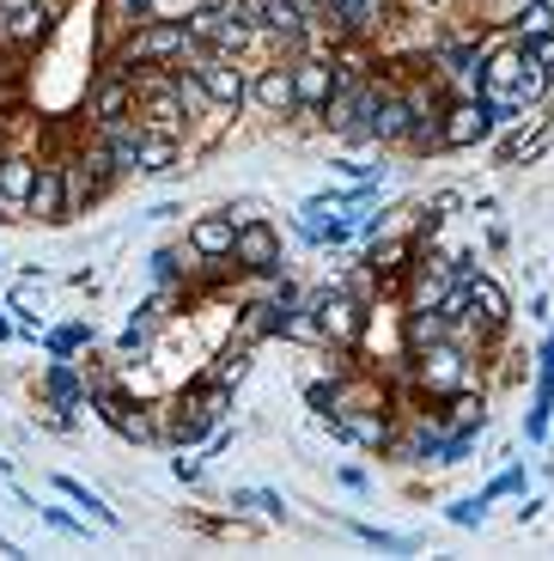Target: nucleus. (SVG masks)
I'll list each match as a JSON object with an SVG mask.
<instances>
[{
	"label": "nucleus",
	"instance_id": "nucleus-17",
	"mask_svg": "<svg viewBox=\"0 0 554 561\" xmlns=\"http://www.w3.org/2000/svg\"><path fill=\"white\" fill-rule=\"evenodd\" d=\"M97 140H104V153H111V165L123 171V178H140V116H116V123H104Z\"/></svg>",
	"mask_w": 554,
	"mask_h": 561
},
{
	"label": "nucleus",
	"instance_id": "nucleus-24",
	"mask_svg": "<svg viewBox=\"0 0 554 561\" xmlns=\"http://www.w3.org/2000/svg\"><path fill=\"white\" fill-rule=\"evenodd\" d=\"M49 482H56V494H68V501H80L85 513H92V519H97V525H111V531H116V525H123V519H116V513H111V506H104V501H97L92 489H85V482H73V477H49Z\"/></svg>",
	"mask_w": 554,
	"mask_h": 561
},
{
	"label": "nucleus",
	"instance_id": "nucleus-20",
	"mask_svg": "<svg viewBox=\"0 0 554 561\" xmlns=\"http://www.w3.org/2000/svg\"><path fill=\"white\" fill-rule=\"evenodd\" d=\"M445 434H482L487 427V397L482 391H458V397H445V421H439Z\"/></svg>",
	"mask_w": 554,
	"mask_h": 561
},
{
	"label": "nucleus",
	"instance_id": "nucleus-2",
	"mask_svg": "<svg viewBox=\"0 0 554 561\" xmlns=\"http://www.w3.org/2000/svg\"><path fill=\"white\" fill-rule=\"evenodd\" d=\"M189 49H195L189 25H177V19H147V25H135V31H128V43L116 49V61H111V68L135 80L140 68H177V61L189 56Z\"/></svg>",
	"mask_w": 554,
	"mask_h": 561
},
{
	"label": "nucleus",
	"instance_id": "nucleus-29",
	"mask_svg": "<svg viewBox=\"0 0 554 561\" xmlns=\"http://www.w3.org/2000/svg\"><path fill=\"white\" fill-rule=\"evenodd\" d=\"M524 49H530V61L554 80V31H549V37H536V43H524Z\"/></svg>",
	"mask_w": 554,
	"mask_h": 561
},
{
	"label": "nucleus",
	"instance_id": "nucleus-12",
	"mask_svg": "<svg viewBox=\"0 0 554 561\" xmlns=\"http://www.w3.org/2000/svg\"><path fill=\"white\" fill-rule=\"evenodd\" d=\"M232 239H238V220L226 208L220 214H195V220H189V251L201 256L208 268L232 263Z\"/></svg>",
	"mask_w": 554,
	"mask_h": 561
},
{
	"label": "nucleus",
	"instance_id": "nucleus-16",
	"mask_svg": "<svg viewBox=\"0 0 554 561\" xmlns=\"http://www.w3.org/2000/svg\"><path fill=\"white\" fill-rule=\"evenodd\" d=\"M31 183H37V159H31V153H7V159H0V202H7L0 220H25Z\"/></svg>",
	"mask_w": 554,
	"mask_h": 561
},
{
	"label": "nucleus",
	"instance_id": "nucleus-1",
	"mask_svg": "<svg viewBox=\"0 0 554 561\" xmlns=\"http://www.w3.org/2000/svg\"><path fill=\"white\" fill-rule=\"evenodd\" d=\"M408 379H415L420 397H458L475 385V354L463 348V342H427V348H408Z\"/></svg>",
	"mask_w": 554,
	"mask_h": 561
},
{
	"label": "nucleus",
	"instance_id": "nucleus-4",
	"mask_svg": "<svg viewBox=\"0 0 554 561\" xmlns=\"http://www.w3.org/2000/svg\"><path fill=\"white\" fill-rule=\"evenodd\" d=\"M487 135H494V111H487L482 99H451L439 111V147L445 153H470Z\"/></svg>",
	"mask_w": 554,
	"mask_h": 561
},
{
	"label": "nucleus",
	"instance_id": "nucleus-11",
	"mask_svg": "<svg viewBox=\"0 0 554 561\" xmlns=\"http://www.w3.org/2000/svg\"><path fill=\"white\" fill-rule=\"evenodd\" d=\"M85 116H92V128L116 123V116H135V80L116 68H104L92 80V92H85Z\"/></svg>",
	"mask_w": 554,
	"mask_h": 561
},
{
	"label": "nucleus",
	"instance_id": "nucleus-14",
	"mask_svg": "<svg viewBox=\"0 0 554 561\" xmlns=\"http://www.w3.org/2000/svg\"><path fill=\"white\" fill-rule=\"evenodd\" d=\"M330 427L342 439H354V446H366V451H390V439H396L390 409H347V415H330Z\"/></svg>",
	"mask_w": 554,
	"mask_h": 561
},
{
	"label": "nucleus",
	"instance_id": "nucleus-21",
	"mask_svg": "<svg viewBox=\"0 0 554 561\" xmlns=\"http://www.w3.org/2000/svg\"><path fill=\"white\" fill-rule=\"evenodd\" d=\"M506 31H512L518 43H536L554 31V0H518V13L506 19Z\"/></svg>",
	"mask_w": 554,
	"mask_h": 561
},
{
	"label": "nucleus",
	"instance_id": "nucleus-6",
	"mask_svg": "<svg viewBox=\"0 0 554 561\" xmlns=\"http://www.w3.org/2000/svg\"><path fill=\"white\" fill-rule=\"evenodd\" d=\"M287 251H280V232L268 220H244L232 239V268L238 275H280Z\"/></svg>",
	"mask_w": 554,
	"mask_h": 561
},
{
	"label": "nucleus",
	"instance_id": "nucleus-13",
	"mask_svg": "<svg viewBox=\"0 0 554 561\" xmlns=\"http://www.w3.org/2000/svg\"><path fill=\"white\" fill-rule=\"evenodd\" d=\"M56 31V0H25V7H7L0 19V43H13V49H31Z\"/></svg>",
	"mask_w": 554,
	"mask_h": 561
},
{
	"label": "nucleus",
	"instance_id": "nucleus-7",
	"mask_svg": "<svg viewBox=\"0 0 554 561\" xmlns=\"http://www.w3.org/2000/svg\"><path fill=\"white\" fill-rule=\"evenodd\" d=\"M458 294H463V311H470L482 330H506V318H512V299H506V287H499L494 275H482V268H463L458 275Z\"/></svg>",
	"mask_w": 554,
	"mask_h": 561
},
{
	"label": "nucleus",
	"instance_id": "nucleus-18",
	"mask_svg": "<svg viewBox=\"0 0 554 561\" xmlns=\"http://www.w3.org/2000/svg\"><path fill=\"white\" fill-rule=\"evenodd\" d=\"M43 397H49V409H85L92 403V385L73 373V360H56L43 373Z\"/></svg>",
	"mask_w": 554,
	"mask_h": 561
},
{
	"label": "nucleus",
	"instance_id": "nucleus-9",
	"mask_svg": "<svg viewBox=\"0 0 554 561\" xmlns=\"http://www.w3.org/2000/svg\"><path fill=\"white\" fill-rule=\"evenodd\" d=\"M250 111L263 116H299V92H292V61H263L250 68Z\"/></svg>",
	"mask_w": 554,
	"mask_h": 561
},
{
	"label": "nucleus",
	"instance_id": "nucleus-28",
	"mask_svg": "<svg viewBox=\"0 0 554 561\" xmlns=\"http://www.w3.org/2000/svg\"><path fill=\"white\" fill-rule=\"evenodd\" d=\"M37 519L56 525V531H68V537H85V519H73V513H61V506H37Z\"/></svg>",
	"mask_w": 554,
	"mask_h": 561
},
{
	"label": "nucleus",
	"instance_id": "nucleus-35",
	"mask_svg": "<svg viewBox=\"0 0 554 561\" xmlns=\"http://www.w3.org/2000/svg\"><path fill=\"white\" fill-rule=\"evenodd\" d=\"M0 214H7V202H0Z\"/></svg>",
	"mask_w": 554,
	"mask_h": 561
},
{
	"label": "nucleus",
	"instance_id": "nucleus-19",
	"mask_svg": "<svg viewBox=\"0 0 554 561\" xmlns=\"http://www.w3.org/2000/svg\"><path fill=\"white\" fill-rule=\"evenodd\" d=\"M183 159V135H159V128H140V178H165Z\"/></svg>",
	"mask_w": 554,
	"mask_h": 561
},
{
	"label": "nucleus",
	"instance_id": "nucleus-8",
	"mask_svg": "<svg viewBox=\"0 0 554 561\" xmlns=\"http://www.w3.org/2000/svg\"><path fill=\"white\" fill-rule=\"evenodd\" d=\"M292 92H299V123H323V104L335 92V61L323 49L292 61Z\"/></svg>",
	"mask_w": 554,
	"mask_h": 561
},
{
	"label": "nucleus",
	"instance_id": "nucleus-15",
	"mask_svg": "<svg viewBox=\"0 0 554 561\" xmlns=\"http://www.w3.org/2000/svg\"><path fill=\"white\" fill-rule=\"evenodd\" d=\"M415 256H420V239H402V232H372V244H366V275L396 280L402 268H415Z\"/></svg>",
	"mask_w": 554,
	"mask_h": 561
},
{
	"label": "nucleus",
	"instance_id": "nucleus-25",
	"mask_svg": "<svg viewBox=\"0 0 554 561\" xmlns=\"http://www.w3.org/2000/svg\"><path fill=\"white\" fill-rule=\"evenodd\" d=\"M232 506H250V513H263V519H287V501L275 489H238Z\"/></svg>",
	"mask_w": 554,
	"mask_h": 561
},
{
	"label": "nucleus",
	"instance_id": "nucleus-27",
	"mask_svg": "<svg viewBox=\"0 0 554 561\" xmlns=\"http://www.w3.org/2000/svg\"><path fill=\"white\" fill-rule=\"evenodd\" d=\"M80 342H92V330H85V323H68V330H56V336H49V354H56V360H68Z\"/></svg>",
	"mask_w": 554,
	"mask_h": 561
},
{
	"label": "nucleus",
	"instance_id": "nucleus-31",
	"mask_svg": "<svg viewBox=\"0 0 554 561\" xmlns=\"http://www.w3.org/2000/svg\"><path fill=\"white\" fill-rule=\"evenodd\" d=\"M171 470H177V482H201V458H183V446L171 458Z\"/></svg>",
	"mask_w": 554,
	"mask_h": 561
},
{
	"label": "nucleus",
	"instance_id": "nucleus-5",
	"mask_svg": "<svg viewBox=\"0 0 554 561\" xmlns=\"http://www.w3.org/2000/svg\"><path fill=\"white\" fill-rule=\"evenodd\" d=\"M318 306V323H323V342H335V348H354L366 330V299L354 294V287H330V294L311 299Z\"/></svg>",
	"mask_w": 554,
	"mask_h": 561
},
{
	"label": "nucleus",
	"instance_id": "nucleus-34",
	"mask_svg": "<svg viewBox=\"0 0 554 561\" xmlns=\"http://www.w3.org/2000/svg\"><path fill=\"white\" fill-rule=\"evenodd\" d=\"M7 153H13V147H7V128H0V159H7Z\"/></svg>",
	"mask_w": 554,
	"mask_h": 561
},
{
	"label": "nucleus",
	"instance_id": "nucleus-30",
	"mask_svg": "<svg viewBox=\"0 0 554 561\" xmlns=\"http://www.w3.org/2000/svg\"><path fill=\"white\" fill-rule=\"evenodd\" d=\"M482 506L487 501H458L451 506V525H482Z\"/></svg>",
	"mask_w": 554,
	"mask_h": 561
},
{
	"label": "nucleus",
	"instance_id": "nucleus-32",
	"mask_svg": "<svg viewBox=\"0 0 554 561\" xmlns=\"http://www.w3.org/2000/svg\"><path fill=\"white\" fill-rule=\"evenodd\" d=\"M463 208V196H458V190H445V196H432V214H439V220H445V214H458Z\"/></svg>",
	"mask_w": 554,
	"mask_h": 561
},
{
	"label": "nucleus",
	"instance_id": "nucleus-23",
	"mask_svg": "<svg viewBox=\"0 0 554 561\" xmlns=\"http://www.w3.org/2000/svg\"><path fill=\"white\" fill-rule=\"evenodd\" d=\"M153 7H159V0H104V25H111V31H135V25L153 19Z\"/></svg>",
	"mask_w": 554,
	"mask_h": 561
},
{
	"label": "nucleus",
	"instance_id": "nucleus-33",
	"mask_svg": "<svg viewBox=\"0 0 554 561\" xmlns=\"http://www.w3.org/2000/svg\"><path fill=\"white\" fill-rule=\"evenodd\" d=\"M0 477H13V458H7V451H0Z\"/></svg>",
	"mask_w": 554,
	"mask_h": 561
},
{
	"label": "nucleus",
	"instance_id": "nucleus-22",
	"mask_svg": "<svg viewBox=\"0 0 554 561\" xmlns=\"http://www.w3.org/2000/svg\"><path fill=\"white\" fill-rule=\"evenodd\" d=\"M244 373H250V348L238 342V348H226L220 360H213L208 373H201V379H208V385H220V391H232V385H244Z\"/></svg>",
	"mask_w": 554,
	"mask_h": 561
},
{
	"label": "nucleus",
	"instance_id": "nucleus-26",
	"mask_svg": "<svg viewBox=\"0 0 554 561\" xmlns=\"http://www.w3.org/2000/svg\"><path fill=\"white\" fill-rule=\"evenodd\" d=\"M354 537L372 549H390V556H408L415 549V537H402V531H378V525H354Z\"/></svg>",
	"mask_w": 554,
	"mask_h": 561
},
{
	"label": "nucleus",
	"instance_id": "nucleus-10",
	"mask_svg": "<svg viewBox=\"0 0 554 561\" xmlns=\"http://www.w3.org/2000/svg\"><path fill=\"white\" fill-rule=\"evenodd\" d=\"M25 220L37 226H68V178H61V159H37V183H31V202H25Z\"/></svg>",
	"mask_w": 554,
	"mask_h": 561
},
{
	"label": "nucleus",
	"instance_id": "nucleus-3",
	"mask_svg": "<svg viewBox=\"0 0 554 561\" xmlns=\"http://www.w3.org/2000/svg\"><path fill=\"white\" fill-rule=\"evenodd\" d=\"M177 68H189L195 80H201V92H208L213 111L238 116V111L250 104V68H244L238 56H220V49H201V43H195V49L177 61Z\"/></svg>",
	"mask_w": 554,
	"mask_h": 561
}]
</instances>
